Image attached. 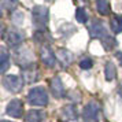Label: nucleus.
Instances as JSON below:
<instances>
[{"label":"nucleus","mask_w":122,"mask_h":122,"mask_svg":"<svg viewBox=\"0 0 122 122\" xmlns=\"http://www.w3.org/2000/svg\"><path fill=\"white\" fill-rule=\"evenodd\" d=\"M28 100L32 106H40L44 107L48 104V95L47 91L41 86H34L30 89V92L28 95Z\"/></svg>","instance_id":"f257e3e1"},{"label":"nucleus","mask_w":122,"mask_h":122,"mask_svg":"<svg viewBox=\"0 0 122 122\" xmlns=\"http://www.w3.org/2000/svg\"><path fill=\"white\" fill-rule=\"evenodd\" d=\"M33 15V23L37 28L44 29L48 23V8L43 6H36L32 11Z\"/></svg>","instance_id":"f03ea898"},{"label":"nucleus","mask_w":122,"mask_h":122,"mask_svg":"<svg viewBox=\"0 0 122 122\" xmlns=\"http://www.w3.org/2000/svg\"><path fill=\"white\" fill-rule=\"evenodd\" d=\"M3 85L6 86L8 91H11L14 93H17L19 92L21 89H22V85H23V81L21 77H18V76H6V77L3 78Z\"/></svg>","instance_id":"7ed1b4c3"},{"label":"nucleus","mask_w":122,"mask_h":122,"mask_svg":"<svg viewBox=\"0 0 122 122\" xmlns=\"http://www.w3.org/2000/svg\"><path fill=\"white\" fill-rule=\"evenodd\" d=\"M97 114H99V106H97V103L91 102L84 108L82 118L85 122H97Z\"/></svg>","instance_id":"20e7f679"},{"label":"nucleus","mask_w":122,"mask_h":122,"mask_svg":"<svg viewBox=\"0 0 122 122\" xmlns=\"http://www.w3.org/2000/svg\"><path fill=\"white\" fill-rule=\"evenodd\" d=\"M7 114L8 115L14 117V118H19V117H22L23 114V104L21 100L18 99H14L11 100L8 106H7Z\"/></svg>","instance_id":"39448f33"},{"label":"nucleus","mask_w":122,"mask_h":122,"mask_svg":"<svg viewBox=\"0 0 122 122\" xmlns=\"http://www.w3.org/2000/svg\"><path fill=\"white\" fill-rule=\"evenodd\" d=\"M89 34L91 37H95V39H103L104 36H107V32H106L104 25L100 21H95L89 26Z\"/></svg>","instance_id":"423d86ee"},{"label":"nucleus","mask_w":122,"mask_h":122,"mask_svg":"<svg viewBox=\"0 0 122 122\" xmlns=\"http://www.w3.org/2000/svg\"><path fill=\"white\" fill-rule=\"evenodd\" d=\"M41 61L44 62V65H47L48 67L55 66V54L51 51V48L48 45H44L41 48Z\"/></svg>","instance_id":"0eeeda50"},{"label":"nucleus","mask_w":122,"mask_h":122,"mask_svg":"<svg viewBox=\"0 0 122 122\" xmlns=\"http://www.w3.org/2000/svg\"><path fill=\"white\" fill-rule=\"evenodd\" d=\"M51 89H52V93L55 97L61 99L62 96L65 95V88H63V84H62L61 78L59 77H55L51 82Z\"/></svg>","instance_id":"6e6552de"},{"label":"nucleus","mask_w":122,"mask_h":122,"mask_svg":"<svg viewBox=\"0 0 122 122\" xmlns=\"http://www.w3.org/2000/svg\"><path fill=\"white\" fill-rule=\"evenodd\" d=\"M77 108H74L73 106H65L62 108V118L65 121H74V119H77Z\"/></svg>","instance_id":"1a4fd4ad"},{"label":"nucleus","mask_w":122,"mask_h":122,"mask_svg":"<svg viewBox=\"0 0 122 122\" xmlns=\"http://www.w3.org/2000/svg\"><path fill=\"white\" fill-rule=\"evenodd\" d=\"M56 58H58L59 62H61L62 65H65V66H69V65L71 63V61H73L71 54H70L69 51L63 50V48L58 50V52H56Z\"/></svg>","instance_id":"9d476101"},{"label":"nucleus","mask_w":122,"mask_h":122,"mask_svg":"<svg viewBox=\"0 0 122 122\" xmlns=\"http://www.w3.org/2000/svg\"><path fill=\"white\" fill-rule=\"evenodd\" d=\"M23 40V34L19 33V32H15V30H10L8 32V36H7V41L11 45H18L21 44Z\"/></svg>","instance_id":"9b49d317"},{"label":"nucleus","mask_w":122,"mask_h":122,"mask_svg":"<svg viewBox=\"0 0 122 122\" xmlns=\"http://www.w3.org/2000/svg\"><path fill=\"white\" fill-rule=\"evenodd\" d=\"M45 118V114L43 111H39V110H32L28 112V117L26 119L28 122H43Z\"/></svg>","instance_id":"f8f14e48"},{"label":"nucleus","mask_w":122,"mask_h":122,"mask_svg":"<svg viewBox=\"0 0 122 122\" xmlns=\"http://www.w3.org/2000/svg\"><path fill=\"white\" fill-rule=\"evenodd\" d=\"M104 74H106V80L107 81H112L117 76V69L114 66V63L107 62L106 63V69H104Z\"/></svg>","instance_id":"ddd939ff"},{"label":"nucleus","mask_w":122,"mask_h":122,"mask_svg":"<svg viewBox=\"0 0 122 122\" xmlns=\"http://www.w3.org/2000/svg\"><path fill=\"white\" fill-rule=\"evenodd\" d=\"M96 6H97V11H99L102 15H108V14H110L108 0H96Z\"/></svg>","instance_id":"4468645a"},{"label":"nucleus","mask_w":122,"mask_h":122,"mask_svg":"<svg viewBox=\"0 0 122 122\" xmlns=\"http://www.w3.org/2000/svg\"><path fill=\"white\" fill-rule=\"evenodd\" d=\"M111 30L114 32V33H121L122 32V18L118 17V15H114L112 19H111Z\"/></svg>","instance_id":"2eb2a0df"},{"label":"nucleus","mask_w":122,"mask_h":122,"mask_svg":"<svg viewBox=\"0 0 122 122\" xmlns=\"http://www.w3.org/2000/svg\"><path fill=\"white\" fill-rule=\"evenodd\" d=\"M8 54H7L6 48H1V55H0V65H1V73H4L8 67Z\"/></svg>","instance_id":"dca6fc26"},{"label":"nucleus","mask_w":122,"mask_h":122,"mask_svg":"<svg viewBox=\"0 0 122 122\" xmlns=\"http://www.w3.org/2000/svg\"><path fill=\"white\" fill-rule=\"evenodd\" d=\"M102 44H103V47H104L106 50L108 51V50H112V48L115 47V45H117V41L112 39V37H110V36L107 34V36H104V37L102 39Z\"/></svg>","instance_id":"f3484780"},{"label":"nucleus","mask_w":122,"mask_h":122,"mask_svg":"<svg viewBox=\"0 0 122 122\" xmlns=\"http://www.w3.org/2000/svg\"><path fill=\"white\" fill-rule=\"evenodd\" d=\"M76 18H77L78 22H86L88 21V14H86V11L84 10V8H77V11H76Z\"/></svg>","instance_id":"a211bd4d"},{"label":"nucleus","mask_w":122,"mask_h":122,"mask_svg":"<svg viewBox=\"0 0 122 122\" xmlns=\"http://www.w3.org/2000/svg\"><path fill=\"white\" fill-rule=\"evenodd\" d=\"M17 4H18V0H1L3 8L4 10H8V11H12Z\"/></svg>","instance_id":"6ab92c4d"},{"label":"nucleus","mask_w":122,"mask_h":122,"mask_svg":"<svg viewBox=\"0 0 122 122\" xmlns=\"http://www.w3.org/2000/svg\"><path fill=\"white\" fill-rule=\"evenodd\" d=\"M12 21L17 23V25H19V23L23 22V14L21 11H17L12 14Z\"/></svg>","instance_id":"aec40b11"},{"label":"nucleus","mask_w":122,"mask_h":122,"mask_svg":"<svg viewBox=\"0 0 122 122\" xmlns=\"http://www.w3.org/2000/svg\"><path fill=\"white\" fill-rule=\"evenodd\" d=\"M92 65H93L92 59H88V58L80 62V67H81V69H91V67H92Z\"/></svg>","instance_id":"412c9836"},{"label":"nucleus","mask_w":122,"mask_h":122,"mask_svg":"<svg viewBox=\"0 0 122 122\" xmlns=\"http://www.w3.org/2000/svg\"><path fill=\"white\" fill-rule=\"evenodd\" d=\"M117 58H118V61H119V63H121V66H122V52H118Z\"/></svg>","instance_id":"4be33fe9"},{"label":"nucleus","mask_w":122,"mask_h":122,"mask_svg":"<svg viewBox=\"0 0 122 122\" xmlns=\"http://www.w3.org/2000/svg\"><path fill=\"white\" fill-rule=\"evenodd\" d=\"M118 93L121 96V100H122V85H119V88H118Z\"/></svg>","instance_id":"5701e85b"},{"label":"nucleus","mask_w":122,"mask_h":122,"mask_svg":"<svg viewBox=\"0 0 122 122\" xmlns=\"http://www.w3.org/2000/svg\"><path fill=\"white\" fill-rule=\"evenodd\" d=\"M1 122H8V121H1Z\"/></svg>","instance_id":"b1692460"}]
</instances>
